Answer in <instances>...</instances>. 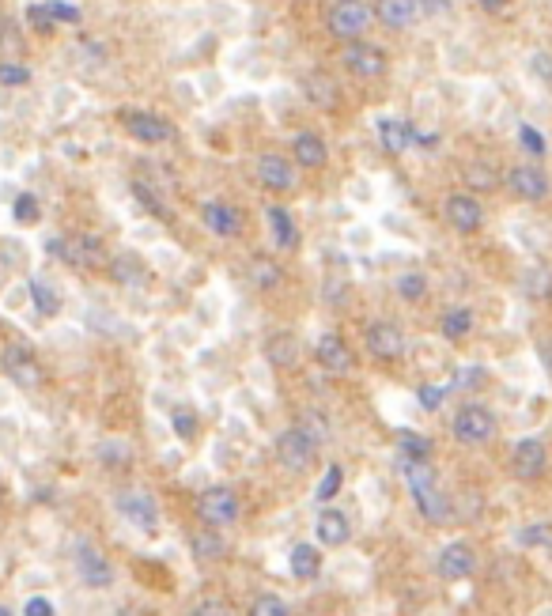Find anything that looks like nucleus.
Instances as JSON below:
<instances>
[{
  "label": "nucleus",
  "instance_id": "nucleus-32",
  "mask_svg": "<svg viewBox=\"0 0 552 616\" xmlns=\"http://www.w3.org/2000/svg\"><path fill=\"white\" fill-rule=\"evenodd\" d=\"M246 276H250V284L261 291H273L280 288V280H284V269L276 265L273 257H250V265H246Z\"/></svg>",
  "mask_w": 552,
  "mask_h": 616
},
{
  "label": "nucleus",
  "instance_id": "nucleus-38",
  "mask_svg": "<svg viewBox=\"0 0 552 616\" xmlns=\"http://www.w3.org/2000/svg\"><path fill=\"white\" fill-rule=\"evenodd\" d=\"M397 295L405 299V303H420L424 295H428V276L424 273H416V269H409V273H401L397 276Z\"/></svg>",
  "mask_w": 552,
  "mask_h": 616
},
{
  "label": "nucleus",
  "instance_id": "nucleus-18",
  "mask_svg": "<svg viewBox=\"0 0 552 616\" xmlns=\"http://www.w3.org/2000/svg\"><path fill=\"white\" fill-rule=\"evenodd\" d=\"M367 352L375 356V360L382 363H394L405 356V348H409V341H405V333L394 326V322H375V326H367Z\"/></svg>",
  "mask_w": 552,
  "mask_h": 616
},
{
  "label": "nucleus",
  "instance_id": "nucleus-40",
  "mask_svg": "<svg viewBox=\"0 0 552 616\" xmlns=\"http://www.w3.org/2000/svg\"><path fill=\"white\" fill-rule=\"evenodd\" d=\"M518 144H522V152L530 155V159H545L549 155V140H545V133L537 125H518Z\"/></svg>",
  "mask_w": 552,
  "mask_h": 616
},
{
  "label": "nucleus",
  "instance_id": "nucleus-33",
  "mask_svg": "<svg viewBox=\"0 0 552 616\" xmlns=\"http://www.w3.org/2000/svg\"><path fill=\"white\" fill-rule=\"evenodd\" d=\"M477 326V318H473V310L469 307H450L443 318H439V333L447 337V341H466L469 333Z\"/></svg>",
  "mask_w": 552,
  "mask_h": 616
},
{
  "label": "nucleus",
  "instance_id": "nucleus-30",
  "mask_svg": "<svg viewBox=\"0 0 552 616\" xmlns=\"http://www.w3.org/2000/svg\"><path fill=\"white\" fill-rule=\"evenodd\" d=\"M462 178H466L469 193H492L503 182L500 171L492 163H481V159H469L466 167H462Z\"/></svg>",
  "mask_w": 552,
  "mask_h": 616
},
{
  "label": "nucleus",
  "instance_id": "nucleus-6",
  "mask_svg": "<svg viewBox=\"0 0 552 616\" xmlns=\"http://www.w3.org/2000/svg\"><path fill=\"white\" fill-rule=\"evenodd\" d=\"M197 514H201V522L212 526V530H227V526H235L239 514H242L239 492L227 488V484H212V488H205L201 499H197Z\"/></svg>",
  "mask_w": 552,
  "mask_h": 616
},
{
  "label": "nucleus",
  "instance_id": "nucleus-16",
  "mask_svg": "<svg viewBox=\"0 0 552 616\" xmlns=\"http://www.w3.org/2000/svg\"><path fill=\"white\" fill-rule=\"evenodd\" d=\"M511 469H515L518 480L545 477V469H549V450H545V443H541L537 435L518 439L515 450H511Z\"/></svg>",
  "mask_w": 552,
  "mask_h": 616
},
{
  "label": "nucleus",
  "instance_id": "nucleus-50",
  "mask_svg": "<svg viewBox=\"0 0 552 616\" xmlns=\"http://www.w3.org/2000/svg\"><path fill=\"white\" fill-rule=\"evenodd\" d=\"M27 23H31L35 31H53V19H50V12H46V0L27 8Z\"/></svg>",
  "mask_w": 552,
  "mask_h": 616
},
{
  "label": "nucleus",
  "instance_id": "nucleus-25",
  "mask_svg": "<svg viewBox=\"0 0 552 616\" xmlns=\"http://www.w3.org/2000/svg\"><path fill=\"white\" fill-rule=\"evenodd\" d=\"M299 87H303V99H307L314 110H333L337 99H341V87L333 84L326 72H307V76L299 80Z\"/></svg>",
  "mask_w": 552,
  "mask_h": 616
},
{
  "label": "nucleus",
  "instance_id": "nucleus-9",
  "mask_svg": "<svg viewBox=\"0 0 552 616\" xmlns=\"http://www.w3.org/2000/svg\"><path fill=\"white\" fill-rule=\"evenodd\" d=\"M118 121L129 137L137 140V144H148V148L174 140V125L163 114H152V110H121Z\"/></svg>",
  "mask_w": 552,
  "mask_h": 616
},
{
  "label": "nucleus",
  "instance_id": "nucleus-35",
  "mask_svg": "<svg viewBox=\"0 0 552 616\" xmlns=\"http://www.w3.org/2000/svg\"><path fill=\"white\" fill-rule=\"evenodd\" d=\"M522 295L526 299H534V303H545L552 295V273L545 265H530L526 273H522Z\"/></svg>",
  "mask_w": 552,
  "mask_h": 616
},
{
  "label": "nucleus",
  "instance_id": "nucleus-7",
  "mask_svg": "<svg viewBox=\"0 0 552 616\" xmlns=\"http://www.w3.org/2000/svg\"><path fill=\"white\" fill-rule=\"evenodd\" d=\"M72 567H76V579L84 582L87 590H106L114 586V564L106 560V552L91 541H76L72 545Z\"/></svg>",
  "mask_w": 552,
  "mask_h": 616
},
{
  "label": "nucleus",
  "instance_id": "nucleus-2",
  "mask_svg": "<svg viewBox=\"0 0 552 616\" xmlns=\"http://www.w3.org/2000/svg\"><path fill=\"white\" fill-rule=\"evenodd\" d=\"M0 367H4L8 382H12L16 390H27V394L42 390V382H46L42 360L35 356V348L23 344V341H8L4 348H0Z\"/></svg>",
  "mask_w": 552,
  "mask_h": 616
},
{
  "label": "nucleus",
  "instance_id": "nucleus-15",
  "mask_svg": "<svg viewBox=\"0 0 552 616\" xmlns=\"http://www.w3.org/2000/svg\"><path fill=\"white\" fill-rule=\"evenodd\" d=\"M503 186L515 193L518 201H530V205H537V201H545L549 197V174L541 171L537 163H515L511 171H507V178H503Z\"/></svg>",
  "mask_w": 552,
  "mask_h": 616
},
{
  "label": "nucleus",
  "instance_id": "nucleus-44",
  "mask_svg": "<svg viewBox=\"0 0 552 616\" xmlns=\"http://www.w3.org/2000/svg\"><path fill=\"white\" fill-rule=\"evenodd\" d=\"M522 548H552V526L545 522H534V526H522L515 537Z\"/></svg>",
  "mask_w": 552,
  "mask_h": 616
},
{
  "label": "nucleus",
  "instance_id": "nucleus-36",
  "mask_svg": "<svg viewBox=\"0 0 552 616\" xmlns=\"http://www.w3.org/2000/svg\"><path fill=\"white\" fill-rule=\"evenodd\" d=\"M265 356H269L276 367H295V360H299V344H295L292 333H273V337L265 341Z\"/></svg>",
  "mask_w": 552,
  "mask_h": 616
},
{
  "label": "nucleus",
  "instance_id": "nucleus-3",
  "mask_svg": "<svg viewBox=\"0 0 552 616\" xmlns=\"http://www.w3.org/2000/svg\"><path fill=\"white\" fill-rule=\"evenodd\" d=\"M50 254L57 261H65L69 269H103L106 265V250L103 242L95 239V235H87V231H69V235H53L50 239Z\"/></svg>",
  "mask_w": 552,
  "mask_h": 616
},
{
  "label": "nucleus",
  "instance_id": "nucleus-17",
  "mask_svg": "<svg viewBox=\"0 0 552 616\" xmlns=\"http://www.w3.org/2000/svg\"><path fill=\"white\" fill-rule=\"evenodd\" d=\"M201 223L216 239H239L242 235V212L224 197H212V201L201 205Z\"/></svg>",
  "mask_w": 552,
  "mask_h": 616
},
{
  "label": "nucleus",
  "instance_id": "nucleus-14",
  "mask_svg": "<svg viewBox=\"0 0 552 616\" xmlns=\"http://www.w3.org/2000/svg\"><path fill=\"white\" fill-rule=\"evenodd\" d=\"M477 571V548L469 541H450L435 556V575L443 582H466Z\"/></svg>",
  "mask_w": 552,
  "mask_h": 616
},
{
  "label": "nucleus",
  "instance_id": "nucleus-24",
  "mask_svg": "<svg viewBox=\"0 0 552 616\" xmlns=\"http://www.w3.org/2000/svg\"><path fill=\"white\" fill-rule=\"evenodd\" d=\"M379 140L390 155H405L416 148V129L405 118H379Z\"/></svg>",
  "mask_w": 552,
  "mask_h": 616
},
{
  "label": "nucleus",
  "instance_id": "nucleus-12",
  "mask_svg": "<svg viewBox=\"0 0 552 616\" xmlns=\"http://www.w3.org/2000/svg\"><path fill=\"white\" fill-rule=\"evenodd\" d=\"M258 182L276 197H288V193L299 189V167L292 163V155L265 152L258 159Z\"/></svg>",
  "mask_w": 552,
  "mask_h": 616
},
{
  "label": "nucleus",
  "instance_id": "nucleus-46",
  "mask_svg": "<svg viewBox=\"0 0 552 616\" xmlns=\"http://www.w3.org/2000/svg\"><path fill=\"white\" fill-rule=\"evenodd\" d=\"M447 394H450V386H435V382H424V386L416 390V401H420V409H424V412H435V409H443Z\"/></svg>",
  "mask_w": 552,
  "mask_h": 616
},
{
  "label": "nucleus",
  "instance_id": "nucleus-41",
  "mask_svg": "<svg viewBox=\"0 0 552 616\" xmlns=\"http://www.w3.org/2000/svg\"><path fill=\"white\" fill-rule=\"evenodd\" d=\"M133 197H137L140 205H144V212H152L156 220H167V216H171V212H167V201H163V197H159L152 186H144L140 178L133 182Z\"/></svg>",
  "mask_w": 552,
  "mask_h": 616
},
{
  "label": "nucleus",
  "instance_id": "nucleus-53",
  "mask_svg": "<svg viewBox=\"0 0 552 616\" xmlns=\"http://www.w3.org/2000/svg\"><path fill=\"white\" fill-rule=\"evenodd\" d=\"M511 0H477V8H484V12H503Z\"/></svg>",
  "mask_w": 552,
  "mask_h": 616
},
{
  "label": "nucleus",
  "instance_id": "nucleus-31",
  "mask_svg": "<svg viewBox=\"0 0 552 616\" xmlns=\"http://www.w3.org/2000/svg\"><path fill=\"white\" fill-rule=\"evenodd\" d=\"M292 428L303 431V435H307V439H311V443L318 446V450H322V446H326L329 439H333V428H329V416H326V412H322V409L299 412V420H295Z\"/></svg>",
  "mask_w": 552,
  "mask_h": 616
},
{
  "label": "nucleus",
  "instance_id": "nucleus-13",
  "mask_svg": "<svg viewBox=\"0 0 552 616\" xmlns=\"http://www.w3.org/2000/svg\"><path fill=\"white\" fill-rule=\"evenodd\" d=\"M276 458H280V465L284 469H292V473H307L314 465V458H318V446L303 435L299 428H284L280 435H276Z\"/></svg>",
  "mask_w": 552,
  "mask_h": 616
},
{
  "label": "nucleus",
  "instance_id": "nucleus-45",
  "mask_svg": "<svg viewBox=\"0 0 552 616\" xmlns=\"http://www.w3.org/2000/svg\"><path fill=\"white\" fill-rule=\"evenodd\" d=\"M27 84H31V69L12 61V57H4L0 61V87H27Z\"/></svg>",
  "mask_w": 552,
  "mask_h": 616
},
{
  "label": "nucleus",
  "instance_id": "nucleus-23",
  "mask_svg": "<svg viewBox=\"0 0 552 616\" xmlns=\"http://www.w3.org/2000/svg\"><path fill=\"white\" fill-rule=\"evenodd\" d=\"M375 16L390 31H409L416 19H420V0H379L375 4Z\"/></svg>",
  "mask_w": 552,
  "mask_h": 616
},
{
  "label": "nucleus",
  "instance_id": "nucleus-39",
  "mask_svg": "<svg viewBox=\"0 0 552 616\" xmlns=\"http://www.w3.org/2000/svg\"><path fill=\"white\" fill-rule=\"evenodd\" d=\"M341 488H345V469L333 462V465H326V473H322V480H318L314 499H318V503H329V499H337Z\"/></svg>",
  "mask_w": 552,
  "mask_h": 616
},
{
  "label": "nucleus",
  "instance_id": "nucleus-19",
  "mask_svg": "<svg viewBox=\"0 0 552 616\" xmlns=\"http://www.w3.org/2000/svg\"><path fill=\"white\" fill-rule=\"evenodd\" d=\"M292 163L299 171H326L329 163V144L322 133H314V129H303V133H295L292 137Z\"/></svg>",
  "mask_w": 552,
  "mask_h": 616
},
{
  "label": "nucleus",
  "instance_id": "nucleus-27",
  "mask_svg": "<svg viewBox=\"0 0 552 616\" xmlns=\"http://www.w3.org/2000/svg\"><path fill=\"white\" fill-rule=\"evenodd\" d=\"M110 276L118 280L121 288H144L148 284V265L137 254H118L110 257Z\"/></svg>",
  "mask_w": 552,
  "mask_h": 616
},
{
  "label": "nucleus",
  "instance_id": "nucleus-34",
  "mask_svg": "<svg viewBox=\"0 0 552 616\" xmlns=\"http://www.w3.org/2000/svg\"><path fill=\"white\" fill-rule=\"evenodd\" d=\"M397 454L401 458H413V462H432V439L413 428H405L397 435Z\"/></svg>",
  "mask_w": 552,
  "mask_h": 616
},
{
  "label": "nucleus",
  "instance_id": "nucleus-21",
  "mask_svg": "<svg viewBox=\"0 0 552 616\" xmlns=\"http://www.w3.org/2000/svg\"><path fill=\"white\" fill-rule=\"evenodd\" d=\"M265 220H269V231H273V246H276V250H284V254L299 250V242H303V231H299V223H295L292 208L269 205V208H265Z\"/></svg>",
  "mask_w": 552,
  "mask_h": 616
},
{
  "label": "nucleus",
  "instance_id": "nucleus-22",
  "mask_svg": "<svg viewBox=\"0 0 552 616\" xmlns=\"http://www.w3.org/2000/svg\"><path fill=\"white\" fill-rule=\"evenodd\" d=\"M314 537H318V545L322 548L348 545V537H352V522H348V514L337 511V507H322V514L314 518Z\"/></svg>",
  "mask_w": 552,
  "mask_h": 616
},
{
  "label": "nucleus",
  "instance_id": "nucleus-28",
  "mask_svg": "<svg viewBox=\"0 0 552 616\" xmlns=\"http://www.w3.org/2000/svg\"><path fill=\"white\" fill-rule=\"evenodd\" d=\"M193 560H201V564H216V560H224V552H227V541H224V530H197L193 533Z\"/></svg>",
  "mask_w": 552,
  "mask_h": 616
},
{
  "label": "nucleus",
  "instance_id": "nucleus-4",
  "mask_svg": "<svg viewBox=\"0 0 552 616\" xmlns=\"http://www.w3.org/2000/svg\"><path fill=\"white\" fill-rule=\"evenodd\" d=\"M371 19H375V12H371L363 0H333L329 12H326V27H329V35L345 46V42H360V38H367Z\"/></svg>",
  "mask_w": 552,
  "mask_h": 616
},
{
  "label": "nucleus",
  "instance_id": "nucleus-42",
  "mask_svg": "<svg viewBox=\"0 0 552 616\" xmlns=\"http://www.w3.org/2000/svg\"><path fill=\"white\" fill-rule=\"evenodd\" d=\"M171 428H174V435H178L182 443H193V439H197V431H201V420H197V412L193 409H174L171 412Z\"/></svg>",
  "mask_w": 552,
  "mask_h": 616
},
{
  "label": "nucleus",
  "instance_id": "nucleus-20",
  "mask_svg": "<svg viewBox=\"0 0 552 616\" xmlns=\"http://www.w3.org/2000/svg\"><path fill=\"white\" fill-rule=\"evenodd\" d=\"M314 360L326 367L329 375H348L352 371V348L345 344L341 333H322L314 344Z\"/></svg>",
  "mask_w": 552,
  "mask_h": 616
},
{
  "label": "nucleus",
  "instance_id": "nucleus-8",
  "mask_svg": "<svg viewBox=\"0 0 552 616\" xmlns=\"http://www.w3.org/2000/svg\"><path fill=\"white\" fill-rule=\"evenodd\" d=\"M114 511L133 526V530L140 533H159V503L152 492H140V488H125V492H118L114 496Z\"/></svg>",
  "mask_w": 552,
  "mask_h": 616
},
{
  "label": "nucleus",
  "instance_id": "nucleus-29",
  "mask_svg": "<svg viewBox=\"0 0 552 616\" xmlns=\"http://www.w3.org/2000/svg\"><path fill=\"white\" fill-rule=\"evenodd\" d=\"M27 295H31V303L42 318H57L61 314V291L53 288L50 280H42V276H31L27 280Z\"/></svg>",
  "mask_w": 552,
  "mask_h": 616
},
{
  "label": "nucleus",
  "instance_id": "nucleus-5",
  "mask_svg": "<svg viewBox=\"0 0 552 616\" xmlns=\"http://www.w3.org/2000/svg\"><path fill=\"white\" fill-rule=\"evenodd\" d=\"M450 435L462 446H484L496 435V412L481 405V401H466L450 420Z\"/></svg>",
  "mask_w": 552,
  "mask_h": 616
},
{
  "label": "nucleus",
  "instance_id": "nucleus-11",
  "mask_svg": "<svg viewBox=\"0 0 552 616\" xmlns=\"http://www.w3.org/2000/svg\"><path fill=\"white\" fill-rule=\"evenodd\" d=\"M443 220L450 223V231H458V235H477L484 227V205L477 193H469V189H458V193H450L447 201H443Z\"/></svg>",
  "mask_w": 552,
  "mask_h": 616
},
{
  "label": "nucleus",
  "instance_id": "nucleus-10",
  "mask_svg": "<svg viewBox=\"0 0 552 616\" xmlns=\"http://www.w3.org/2000/svg\"><path fill=\"white\" fill-rule=\"evenodd\" d=\"M341 61H345V69L352 72V76H360V80H379V76H386V69H390L386 50L375 46V42H367V38L345 42V46H341Z\"/></svg>",
  "mask_w": 552,
  "mask_h": 616
},
{
  "label": "nucleus",
  "instance_id": "nucleus-47",
  "mask_svg": "<svg viewBox=\"0 0 552 616\" xmlns=\"http://www.w3.org/2000/svg\"><path fill=\"white\" fill-rule=\"evenodd\" d=\"M250 616H288V605L276 598V594H261L250 605Z\"/></svg>",
  "mask_w": 552,
  "mask_h": 616
},
{
  "label": "nucleus",
  "instance_id": "nucleus-48",
  "mask_svg": "<svg viewBox=\"0 0 552 616\" xmlns=\"http://www.w3.org/2000/svg\"><path fill=\"white\" fill-rule=\"evenodd\" d=\"M530 72H534L541 84H552V53H545V50L530 53Z\"/></svg>",
  "mask_w": 552,
  "mask_h": 616
},
{
  "label": "nucleus",
  "instance_id": "nucleus-1",
  "mask_svg": "<svg viewBox=\"0 0 552 616\" xmlns=\"http://www.w3.org/2000/svg\"><path fill=\"white\" fill-rule=\"evenodd\" d=\"M397 465H401V477L409 484V492H413V503L420 518L424 522H447L450 518V499L443 496V488H439V480H435V469L432 462H413V458H401L397 454Z\"/></svg>",
  "mask_w": 552,
  "mask_h": 616
},
{
  "label": "nucleus",
  "instance_id": "nucleus-26",
  "mask_svg": "<svg viewBox=\"0 0 552 616\" xmlns=\"http://www.w3.org/2000/svg\"><path fill=\"white\" fill-rule=\"evenodd\" d=\"M288 571L295 582H314L322 575V548H314L311 541H299L288 556Z\"/></svg>",
  "mask_w": 552,
  "mask_h": 616
},
{
  "label": "nucleus",
  "instance_id": "nucleus-54",
  "mask_svg": "<svg viewBox=\"0 0 552 616\" xmlns=\"http://www.w3.org/2000/svg\"><path fill=\"white\" fill-rule=\"evenodd\" d=\"M0 616H16V613H12V609H8V605H0Z\"/></svg>",
  "mask_w": 552,
  "mask_h": 616
},
{
  "label": "nucleus",
  "instance_id": "nucleus-37",
  "mask_svg": "<svg viewBox=\"0 0 552 616\" xmlns=\"http://www.w3.org/2000/svg\"><path fill=\"white\" fill-rule=\"evenodd\" d=\"M12 220L19 227H35L42 220V201H38L35 193H19L16 201H12Z\"/></svg>",
  "mask_w": 552,
  "mask_h": 616
},
{
  "label": "nucleus",
  "instance_id": "nucleus-49",
  "mask_svg": "<svg viewBox=\"0 0 552 616\" xmlns=\"http://www.w3.org/2000/svg\"><path fill=\"white\" fill-rule=\"evenodd\" d=\"M23 616H57V605L50 598H42V594H35V598L23 601Z\"/></svg>",
  "mask_w": 552,
  "mask_h": 616
},
{
  "label": "nucleus",
  "instance_id": "nucleus-52",
  "mask_svg": "<svg viewBox=\"0 0 552 616\" xmlns=\"http://www.w3.org/2000/svg\"><path fill=\"white\" fill-rule=\"evenodd\" d=\"M190 616H235V613L227 609L224 601H201V605H197Z\"/></svg>",
  "mask_w": 552,
  "mask_h": 616
},
{
  "label": "nucleus",
  "instance_id": "nucleus-51",
  "mask_svg": "<svg viewBox=\"0 0 552 616\" xmlns=\"http://www.w3.org/2000/svg\"><path fill=\"white\" fill-rule=\"evenodd\" d=\"M99 458H103L106 465H121V462H129V450H125V446H121V443H114V439H110V443L99 446Z\"/></svg>",
  "mask_w": 552,
  "mask_h": 616
},
{
  "label": "nucleus",
  "instance_id": "nucleus-43",
  "mask_svg": "<svg viewBox=\"0 0 552 616\" xmlns=\"http://www.w3.org/2000/svg\"><path fill=\"white\" fill-rule=\"evenodd\" d=\"M46 12H50L53 27H76L84 19V12L76 4H69V0H46Z\"/></svg>",
  "mask_w": 552,
  "mask_h": 616
}]
</instances>
